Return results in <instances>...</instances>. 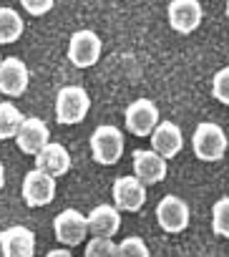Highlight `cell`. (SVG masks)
I'll return each instance as SVG.
<instances>
[{"instance_id":"cell-1","label":"cell","mask_w":229,"mask_h":257,"mask_svg":"<svg viewBox=\"0 0 229 257\" xmlns=\"http://www.w3.org/2000/svg\"><path fill=\"white\" fill-rule=\"evenodd\" d=\"M226 134L224 128L214 121H201L194 128V137H191V149L196 154V159L201 162H219L226 154Z\"/></svg>"},{"instance_id":"cell-2","label":"cell","mask_w":229,"mask_h":257,"mask_svg":"<svg viewBox=\"0 0 229 257\" xmlns=\"http://www.w3.org/2000/svg\"><path fill=\"white\" fill-rule=\"evenodd\" d=\"M91 96L81 86H63L56 93V118L63 126H76L88 116Z\"/></svg>"},{"instance_id":"cell-3","label":"cell","mask_w":229,"mask_h":257,"mask_svg":"<svg viewBox=\"0 0 229 257\" xmlns=\"http://www.w3.org/2000/svg\"><path fill=\"white\" fill-rule=\"evenodd\" d=\"M91 157L101 167H113L124 157V134L116 126H98L91 134Z\"/></svg>"},{"instance_id":"cell-4","label":"cell","mask_w":229,"mask_h":257,"mask_svg":"<svg viewBox=\"0 0 229 257\" xmlns=\"http://www.w3.org/2000/svg\"><path fill=\"white\" fill-rule=\"evenodd\" d=\"M101 51H103L101 38L93 31H88V28H81V31H76L68 38V61L76 68H91V66H96L98 58H101Z\"/></svg>"},{"instance_id":"cell-5","label":"cell","mask_w":229,"mask_h":257,"mask_svg":"<svg viewBox=\"0 0 229 257\" xmlns=\"http://www.w3.org/2000/svg\"><path fill=\"white\" fill-rule=\"evenodd\" d=\"M23 202L33 209L46 207L56 199V177L41 172V169H31L23 177Z\"/></svg>"},{"instance_id":"cell-6","label":"cell","mask_w":229,"mask_h":257,"mask_svg":"<svg viewBox=\"0 0 229 257\" xmlns=\"http://www.w3.org/2000/svg\"><path fill=\"white\" fill-rule=\"evenodd\" d=\"M189 204L176 197V194H166L159 204H156V222L164 232L169 234H179L189 227Z\"/></svg>"},{"instance_id":"cell-7","label":"cell","mask_w":229,"mask_h":257,"mask_svg":"<svg viewBox=\"0 0 229 257\" xmlns=\"http://www.w3.org/2000/svg\"><path fill=\"white\" fill-rule=\"evenodd\" d=\"M126 128L134 137H151L159 123V108L151 98H136L126 108Z\"/></svg>"},{"instance_id":"cell-8","label":"cell","mask_w":229,"mask_h":257,"mask_svg":"<svg viewBox=\"0 0 229 257\" xmlns=\"http://www.w3.org/2000/svg\"><path fill=\"white\" fill-rule=\"evenodd\" d=\"M111 194H113V204L121 212H139L146 204V184L139 182L134 174L119 177L113 182Z\"/></svg>"},{"instance_id":"cell-9","label":"cell","mask_w":229,"mask_h":257,"mask_svg":"<svg viewBox=\"0 0 229 257\" xmlns=\"http://www.w3.org/2000/svg\"><path fill=\"white\" fill-rule=\"evenodd\" d=\"M166 13H169V26L181 36L194 33L201 26V18H204L199 0H171Z\"/></svg>"},{"instance_id":"cell-10","label":"cell","mask_w":229,"mask_h":257,"mask_svg":"<svg viewBox=\"0 0 229 257\" xmlns=\"http://www.w3.org/2000/svg\"><path fill=\"white\" fill-rule=\"evenodd\" d=\"M53 232H56V239L63 247H76V244H81L86 239L88 222H86V217L78 209H63L53 219Z\"/></svg>"},{"instance_id":"cell-11","label":"cell","mask_w":229,"mask_h":257,"mask_svg":"<svg viewBox=\"0 0 229 257\" xmlns=\"http://www.w3.org/2000/svg\"><path fill=\"white\" fill-rule=\"evenodd\" d=\"M28 83H31L28 66L16 56L3 58V63H0V93H6L11 98H21L26 93Z\"/></svg>"},{"instance_id":"cell-12","label":"cell","mask_w":229,"mask_h":257,"mask_svg":"<svg viewBox=\"0 0 229 257\" xmlns=\"http://www.w3.org/2000/svg\"><path fill=\"white\" fill-rule=\"evenodd\" d=\"M0 252L3 257H33L36 254V232L16 224L0 232Z\"/></svg>"},{"instance_id":"cell-13","label":"cell","mask_w":229,"mask_h":257,"mask_svg":"<svg viewBox=\"0 0 229 257\" xmlns=\"http://www.w3.org/2000/svg\"><path fill=\"white\" fill-rule=\"evenodd\" d=\"M16 142H18V149L23 154L36 157L46 144H51V128H48V123L43 118L26 116V121L21 123V132H18Z\"/></svg>"},{"instance_id":"cell-14","label":"cell","mask_w":229,"mask_h":257,"mask_svg":"<svg viewBox=\"0 0 229 257\" xmlns=\"http://www.w3.org/2000/svg\"><path fill=\"white\" fill-rule=\"evenodd\" d=\"M134 177L139 182L149 184H159L166 179V159L161 154H156L154 149H136L134 152Z\"/></svg>"},{"instance_id":"cell-15","label":"cell","mask_w":229,"mask_h":257,"mask_svg":"<svg viewBox=\"0 0 229 257\" xmlns=\"http://www.w3.org/2000/svg\"><path fill=\"white\" fill-rule=\"evenodd\" d=\"M151 149L164 159H174L184 149V134L174 121H159L151 132Z\"/></svg>"},{"instance_id":"cell-16","label":"cell","mask_w":229,"mask_h":257,"mask_svg":"<svg viewBox=\"0 0 229 257\" xmlns=\"http://www.w3.org/2000/svg\"><path fill=\"white\" fill-rule=\"evenodd\" d=\"M86 222H88V234L113 239V234L121 227V209H116V204H98L86 214Z\"/></svg>"},{"instance_id":"cell-17","label":"cell","mask_w":229,"mask_h":257,"mask_svg":"<svg viewBox=\"0 0 229 257\" xmlns=\"http://www.w3.org/2000/svg\"><path fill=\"white\" fill-rule=\"evenodd\" d=\"M36 169H41V172H46V174H51L56 179L63 177V174H68V169H71V154H68V149L63 144H58V142L46 144L36 154Z\"/></svg>"},{"instance_id":"cell-18","label":"cell","mask_w":229,"mask_h":257,"mask_svg":"<svg viewBox=\"0 0 229 257\" xmlns=\"http://www.w3.org/2000/svg\"><path fill=\"white\" fill-rule=\"evenodd\" d=\"M26 31V23L21 18V13H16L13 8H0V46L16 43Z\"/></svg>"},{"instance_id":"cell-19","label":"cell","mask_w":229,"mask_h":257,"mask_svg":"<svg viewBox=\"0 0 229 257\" xmlns=\"http://www.w3.org/2000/svg\"><path fill=\"white\" fill-rule=\"evenodd\" d=\"M26 121V116L11 103V101H3L0 103V142H8V139H16L18 132H21V123Z\"/></svg>"},{"instance_id":"cell-20","label":"cell","mask_w":229,"mask_h":257,"mask_svg":"<svg viewBox=\"0 0 229 257\" xmlns=\"http://www.w3.org/2000/svg\"><path fill=\"white\" fill-rule=\"evenodd\" d=\"M211 229L214 234L229 239V197H221L211 207Z\"/></svg>"},{"instance_id":"cell-21","label":"cell","mask_w":229,"mask_h":257,"mask_svg":"<svg viewBox=\"0 0 229 257\" xmlns=\"http://www.w3.org/2000/svg\"><path fill=\"white\" fill-rule=\"evenodd\" d=\"M116 257H151L149 244L141 237H126L124 242L116 244Z\"/></svg>"},{"instance_id":"cell-22","label":"cell","mask_w":229,"mask_h":257,"mask_svg":"<svg viewBox=\"0 0 229 257\" xmlns=\"http://www.w3.org/2000/svg\"><path fill=\"white\" fill-rule=\"evenodd\" d=\"M211 96L219 103L229 106V66H224V68H219L214 73V78H211Z\"/></svg>"},{"instance_id":"cell-23","label":"cell","mask_w":229,"mask_h":257,"mask_svg":"<svg viewBox=\"0 0 229 257\" xmlns=\"http://www.w3.org/2000/svg\"><path fill=\"white\" fill-rule=\"evenodd\" d=\"M86 257H116V242L108 237H93L86 244Z\"/></svg>"},{"instance_id":"cell-24","label":"cell","mask_w":229,"mask_h":257,"mask_svg":"<svg viewBox=\"0 0 229 257\" xmlns=\"http://www.w3.org/2000/svg\"><path fill=\"white\" fill-rule=\"evenodd\" d=\"M21 6H23L31 16L41 18V16L51 13V8L56 6V0H21Z\"/></svg>"},{"instance_id":"cell-25","label":"cell","mask_w":229,"mask_h":257,"mask_svg":"<svg viewBox=\"0 0 229 257\" xmlns=\"http://www.w3.org/2000/svg\"><path fill=\"white\" fill-rule=\"evenodd\" d=\"M46 257H73V252L71 249H51Z\"/></svg>"},{"instance_id":"cell-26","label":"cell","mask_w":229,"mask_h":257,"mask_svg":"<svg viewBox=\"0 0 229 257\" xmlns=\"http://www.w3.org/2000/svg\"><path fill=\"white\" fill-rule=\"evenodd\" d=\"M6 187V167H3V162H0V189Z\"/></svg>"},{"instance_id":"cell-27","label":"cell","mask_w":229,"mask_h":257,"mask_svg":"<svg viewBox=\"0 0 229 257\" xmlns=\"http://www.w3.org/2000/svg\"><path fill=\"white\" fill-rule=\"evenodd\" d=\"M226 16H229V0H226Z\"/></svg>"},{"instance_id":"cell-28","label":"cell","mask_w":229,"mask_h":257,"mask_svg":"<svg viewBox=\"0 0 229 257\" xmlns=\"http://www.w3.org/2000/svg\"><path fill=\"white\" fill-rule=\"evenodd\" d=\"M0 63H3V56H0Z\"/></svg>"}]
</instances>
